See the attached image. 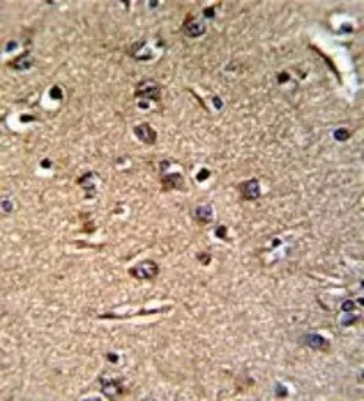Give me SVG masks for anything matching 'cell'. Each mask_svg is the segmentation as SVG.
I'll list each match as a JSON object with an SVG mask.
<instances>
[{
  "mask_svg": "<svg viewBox=\"0 0 364 401\" xmlns=\"http://www.w3.org/2000/svg\"><path fill=\"white\" fill-rule=\"evenodd\" d=\"M160 179L167 190L184 188V174H182L181 168L175 162H170V160H163L160 163Z\"/></svg>",
  "mask_w": 364,
  "mask_h": 401,
  "instance_id": "cell-1",
  "label": "cell"
},
{
  "mask_svg": "<svg viewBox=\"0 0 364 401\" xmlns=\"http://www.w3.org/2000/svg\"><path fill=\"white\" fill-rule=\"evenodd\" d=\"M135 98L143 99V100L159 102L160 100V88L154 80H145V82L138 83L137 91H135Z\"/></svg>",
  "mask_w": 364,
  "mask_h": 401,
  "instance_id": "cell-2",
  "label": "cell"
},
{
  "mask_svg": "<svg viewBox=\"0 0 364 401\" xmlns=\"http://www.w3.org/2000/svg\"><path fill=\"white\" fill-rule=\"evenodd\" d=\"M129 275L135 279H153L154 276L159 275V267L153 260H143L137 263L133 268H130Z\"/></svg>",
  "mask_w": 364,
  "mask_h": 401,
  "instance_id": "cell-3",
  "label": "cell"
},
{
  "mask_svg": "<svg viewBox=\"0 0 364 401\" xmlns=\"http://www.w3.org/2000/svg\"><path fill=\"white\" fill-rule=\"evenodd\" d=\"M130 55L135 60H140V61H146V60H151L154 58V50L149 47L148 41H138L132 46V49H130Z\"/></svg>",
  "mask_w": 364,
  "mask_h": 401,
  "instance_id": "cell-4",
  "label": "cell"
},
{
  "mask_svg": "<svg viewBox=\"0 0 364 401\" xmlns=\"http://www.w3.org/2000/svg\"><path fill=\"white\" fill-rule=\"evenodd\" d=\"M184 30H185V33L190 38H198V36H201L204 31H206V25H204L201 21L195 19L193 16H188L185 24H184Z\"/></svg>",
  "mask_w": 364,
  "mask_h": 401,
  "instance_id": "cell-5",
  "label": "cell"
},
{
  "mask_svg": "<svg viewBox=\"0 0 364 401\" xmlns=\"http://www.w3.org/2000/svg\"><path fill=\"white\" fill-rule=\"evenodd\" d=\"M240 193L247 200H255L259 198L260 190H259V182L256 179H251L240 185Z\"/></svg>",
  "mask_w": 364,
  "mask_h": 401,
  "instance_id": "cell-6",
  "label": "cell"
},
{
  "mask_svg": "<svg viewBox=\"0 0 364 401\" xmlns=\"http://www.w3.org/2000/svg\"><path fill=\"white\" fill-rule=\"evenodd\" d=\"M133 132H135V135L138 136V138L146 143V144H153L157 138V135L154 132V129L149 124H140L137 125L135 129H133Z\"/></svg>",
  "mask_w": 364,
  "mask_h": 401,
  "instance_id": "cell-7",
  "label": "cell"
},
{
  "mask_svg": "<svg viewBox=\"0 0 364 401\" xmlns=\"http://www.w3.org/2000/svg\"><path fill=\"white\" fill-rule=\"evenodd\" d=\"M305 343L308 345V347L314 348V350H328V347H330L328 340L325 339V337L319 335V334H308L305 337Z\"/></svg>",
  "mask_w": 364,
  "mask_h": 401,
  "instance_id": "cell-8",
  "label": "cell"
},
{
  "mask_svg": "<svg viewBox=\"0 0 364 401\" xmlns=\"http://www.w3.org/2000/svg\"><path fill=\"white\" fill-rule=\"evenodd\" d=\"M195 220L201 224H209L213 220V210L210 205H200L195 208Z\"/></svg>",
  "mask_w": 364,
  "mask_h": 401,
  "instance_id": "cell-9",
  "label": "cell"
},
{
  "mask_svg": "<svg viewBox=\"0 0 364 401\" xmlns=\"http://www.w3.org/2000/svg\"><path fill=\"white\" fill-rule=\"evenodd\" d=\"M101 382H102V392H104L107 397L113 398L118 394H121V384L118 382L116 379H107L105 381L104 378H102Z\"/></svg>",
  "mask_w": 364,
  "mask_h": 401,
  "instance_id": "cell-10",
  "label": "cell"
},
{
  "mask_svg": "<svg viewBox=\"0 0 364 401\" xmlns=\"http://www.w3.org/2000/svg\"><path fill=\"white\" fill-rule=\"evenodd\" d=\"M30 66H31V58H30L28 52L21 55L18 60L11 61V68H14V69H28Z\"/></svg>",
  "mask_w": 364,
  "mask_h": 401,
  "instance_id": "cell-11",
  "label": "cell"
},
{
  "mask_svg": "<svg viewBox=\"0 0 364 401\" xmlns=\"http://www.w3.org/2000/svg\"><path fill=\"white\" fill-rule=\"evenodd\" d=\"M335 136H336L339 141H344V140L349 138V132H347L345 129H339V130L335 132Z\"/></svg>",
  "mask_w": 364,
  "mask_h": 401,
  "instance_id": "cell-12",
  "label": "cell"
},
{
  "mask_svg": "<svg viewBox=\"0 0 364 401\" xmlns=\"http://www.w3.org/2000/svg\"><path fill=\"white\" fill-rule=\"evenodd\" d=\"M353 307H355V304H353L352 301H345V302L342 304V310L345 312V314H349V312H352Z\"/></svg>",
  "mask_w": 364,
  "mask_h": 401,
  "instance_id": "cell-13",
  "label": "cell"
},
{
  "mask_svg": "<svg viewBox=\"0 0 364 401\" xmlns=\"http://www.w3.org/2000/svg\"><path fill=\"white\" fill-rule=\"evenodd\" d=\"M206 177H209V171L203 170V171L200 173V175H198V180H204Z\"/></svg>",
  "mask_w": 364,
  "mask_h": 401,
  "instance_id": "cell-14",
  "label": "cell"
},
{
  "mask_svg": "<svg viewBox=\"0 0 364 401\" xmlns=\"http://www.w3.org/2000/svg\"><path fill=\"white\" fill-rule=\"evenodd\" d=\"M225 232H226V227H225V226H221L220 229H217V235H218V237H220V235H221V237H225Z\"/></svg>",
  "mask_w": 364,
  "mask_h": 401,
  "instance_id": "cell-15",
  "label": "cell"
},
{
  "mask_svg": "<svg viewBox=\"0 0 364 401\" xmlns=\"http://www.w3.org/2000/svg\"><path fill=\"white\" fill-rule=\"evenodd\" d=\"M204 14H206V16H209V18H212V16H213V8H209V10H204Z\"/></svg>",
  "mask_w": 364,
  "mask_h": 401,
  "instance_id": "cell-16",
  "label": "cell"
},
{
  "mask_svg": "<svg viewBox=\"0 0 364 401\" xmlns=\"http://www.w3.org/2000/svg\"><path fill=\"white\" fill-rule=\"evenodd\" d=\"M52 96H53V98H55V96H58V98H60V96H61V94H60V90H58L57 86H55L53 90H52Z\"/></svg>",
  "mask_w": 364,
  "mask_h": 401,
  "instance_id": "cell-17",
  "label": "cell"
}]
</instances>
